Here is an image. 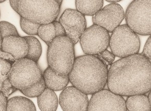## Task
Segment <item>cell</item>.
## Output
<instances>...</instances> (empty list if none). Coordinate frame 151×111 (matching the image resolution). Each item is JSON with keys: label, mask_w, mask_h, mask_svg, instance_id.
Here are the masks:
<instances>
[{"label": "cell", "mask_w": 151, "mask_h": 111, "mask_svg": "<svg viewBox=\"0 0 151 111\" xmlns=\"http://www.w3.org/2000/svg\"><path fill=\"white\" fill-rule=\"evenodd\" d=\"M107 83L109 90L121 96L150 92L151 61L140 54L121 58L112 64Z\"/></svg>", "instance_id": "cell-1"}, {"label": "cell", "mask_w": 151, "mask_h": 111, "mask_svg": "<svg viewBox=\"0 0 151 111\" xmlns=\"http://www.w3.org/2000/svg\"><path fill=\"white\" fill-rule=\"evenodd\" d=\"M68 76L73 87L86 94L93 95L107 84L108 69L98 57L86 55L75 59Z\"/></svg>", "instance_id": "cell-2"}, {"label": "cell", "mask_w": 151, "mask_h": 111, "mask_svg": "<svg viewBox=\"0 0 151 111\" xmlns=\"http://www.w3.org/2000/svg\"><path fill=\"white\" fill-rule=\"evenodd\" d=\"M62 1L18 0L17 13L24 19L40 25L52 23L59 15Z\"/></svg>", "instance_id": "cell-3"}, {"label": "cell", "mask_w": 151, "mask_h": 111, "mask_svg": "<svg viewBox=\"0 0 151 111\" xmlns=\"http://www.w3.org/2000/svg\"><path fill=\"white\" fill-rule=\"evenodd\" d=\"M75 59L74 44L66 36L58 37L48 46L49 67L58 75L68 76Z\"/></svg>", "instance_id": "cell-4"}, {"label": "cell", "mask_w": 151, "mask_h": 111, "mask_svg": "<svg viewBox=\"0 0 151 111\" xmlns=\"http://www.w3.org/2000/svg\"><path fill=\"white\" fill-rule=\"evenodd\" d=\"M42 78V72L37 63L24 58L13 63L8 78L15 88L21 90L31 87Z\"/></svg>", "instance_id": "cell-5"}, {"label": "cell", "mask_w": 151, "mask_h": 111, "mask_svg": "<svg viewBox=\"0 0 151 111\" xmlns=\"http://www.w3.org/2000/svg\"><path fill=\"white\" fill-rule=\"evenodd\" d=\"M111 52L116 57L124 58L138 54L140 41L136 33L126 24L119 25L110 37Z\"/></svg>", "instance_id": "cell-6"}, {"label": "cell", "mask_w": 151, "mask_h": 111, "mask_svg": "<svg viewBox=\"0 0 151 111\" xmlns=\"http://www.w3.org/2000/svg\"><path fill=\"white\" fill-rule=\"evenodd\" d=\"M125 17L126 25L134 33L141 35L151 34V1L136 0L130 3Z\"/></svg>", "instance_id": "cell-7"}, {"label": "cell", "mask_w": 151, "mask_h": 111, "mask_svg": "<svg viewBox=\"0 0 151 111\" xmlns=\"http://www.w3.org/2000/svg\"><path fill=\"white\" fill-rule=\"evenodd\" d=\"M79 39L83 52L86 55L94 56L107 50L110 35L104 28L94 24L86 29Z\"/></svg>", "instance_id": "cell-8"}, {"label": "cell", "mask_w": 151, "mask_h": 111, "mask_svg": "<svg viewBox=\"0 0 151 111\" xmlns=\"http://www.w3.org/2000/svg\"><path fill=\"white\" fill-rule=\"evenodd\" d=\"M87 111H127L125 100L109 90H102L93 95Z\"/></svg>", "instance_id": "cell-9"}, {"label": "cell", "mask_w": 151, "mask_h": 111, "mask_svg": "<svg viewBox=\"0 0 151 111\" xmlns=\"http://www.w3.org/2000/svg\"><path fill=\"white\" fill-rule=\"evenodd\" d=\"M59 22L65 29L66 36L73 44H76L86 29L85 16L75 9H67L59 19Z\"/></svg>", "instance_id": "cell-10"}, {"label": "cell", "mask_w": 151, "mask_h": 111, "mask_svg": "<svg viewBox=\"0 0 151 111\" xmlns=\"http://www.w3.org/2000/svg\"><path fill=\"white\" fill-rule=\"evenodd\" d=\"M125 18L124 9L118 3L107 5L93 16V22L112 33Z\"/></svg>", "instance_id": "cell-11"}, {"label": "cell", "mask_w": 151, "mask_h": 111, "mask_svg": "<svg viewBox=\"0 0 151 111\" xmlns=\"http://www.w3.org/2000/svg\"><path fill=\"white\" fill-rule=\"evenodd\" d=\"M88 102L87 95L73 86L63 90L59 100L63 111H87Z\"/></svg>", "instance_id": "cell-12"}, {"label": "cell", "mask_w": 151, "mask_h": 111, "mask_svg": "<svg viewBox=\"0 0 151 111\" xmlns=\"http://www.w3.org/2000/svg\"><path fill=\"white\" fill-rule=\"evenodd\" d=\"M29 46L24 38L11 36L2 39V50L11 55L16 60L25 58Z\"/></svg>", "instance_id": "cell-13"}, {"label": "cell", "mask_w": 151, "mask_h": 111, "mask_svg": "<svg viewBox=\"0 0 151 111\" xmlns=\"http://www.w3.org/2000/svg\"><path fill=\"white\" fill-rule=\"evenodd\" d=\"M42 75L46 88L53 91L63 90L69 83L68 76H59L49 67L45 70Z\"/></svg>", "instance_id": "cell-14"}, {"label": "cell", "mask_w": 151, "mask_h": 111, "mask_svg": "<svg viewBox=\"0 0 151 111\" xmlns=\"http://www.w3.org/2000/svg\"><path fill=\"white\" fill-rule=\"evenodd\" d=\"M37 103L41 111H56L59 100L53 90L46 88L38 97Z\"/></svg>", "instance_id": "cell-15"}, {"label": "cell", "mask_w": 151, "mask_h": 111, "mask_svg": "<svg viewBox=\"0 0 151 111\" xmlns=\"http://www.w3.org/2000/svg\"><path fill=\"white\" fill-rule=\"evenodd\" d=\"M128 111H151V104L145 95H135L127 97L125 101Z\"/></svg>", "instance_id": "cell-16"}, {"label": "cell", "mask_w": 151, "mask_h": 111, "mask_svg": "<svg viewBox=\"0 0 151 111\" xmlns=\"http://www.w3.org/2000/svg\"><path fill=\"white\" fill-rule=\"evenodd\" d=\"M6 111H36L34 103L24 97H14L7 102Z\"/></svg>", "instance_id": "cell-17"}, {"label": "cell", "mask_w": 151, "mask_h": 111, "mask_svg": "<svg viewBox=\"0 0 151 111\" xmlns=\"http://www.w3.org/2000/svg\"><path fill=\"white\" fill-rule=\"evenodd\" d=\"M104 1H76L77 11L84 16H94L102 9Z\"/></svg>", "instance_id": "cell-18"}, {"label": "cell", "mask_w": 151, "mask_h": 111, "mask_svg": "<svg viewBox=\"0 0 151 111\" xmlns=\"http://www.w3.org/2000/svg\"><path fill=\"white\" fill-rule=\"evenodd\" d=\"M23 38L26 40L29 46V50L25 58L37 63L42 52L40 42L33 36H25Z\"/></svg>", "instance_id": "cell-19"}, {"label": "cell", "mask_w": 151, "mask_h": 111, "mask_svg": "<svg viewBox=\"0 0 151 111\" xmlns=\"http://www.w3.org/2000/svg\"><path fill=\"white\" fill-rule=\"evenodd\" d=\"M37 35L49 46L55 38V30L53 23L42 24L38 27Z\"/></svg>", "instance_id": "cell-20"}, {"label": "cell", "mask_w": 151, "mask_h": 111, "mask_svg": "<svg viewBox=\"0 0 151 111\" xmlns=\"http://www.w3.org/2000/svg\"><path fill=\"white\" fill-rule=\"evenodd\" d=\"M46 88V87L44 80L42 78L40 82L35 84L33 86H32L31 87L20 91L25 96L29 98H34L39 96Z\"/></svg>", "instance_id": "cell-21"}, {"label": "cell", "mask_w": 151, "mask_h": 111, "mask_svg": "<svg viewBox=\"0 0 151 111\" xmlns=\"http://www.w3.org/2000/svg\"><path fill=\"white\" fill-rule=\"evenodd\" d=\"M0 34L2 39L11 36H19L15 26L7 21L0 22Z\"/></svg>", "instance_id": "cell-22"}, {"label": "cell", "mask_w": 151, "mask_h": 111, "mask_svg": "<svg viewBox=\"0 0 151 111\" xmlns=\"http://www.w3.org/2000/svg\"><path fill=\"white\" fill-rule=\"evenodd\" d=\"M20 24L21 29L25 33L29 35H37L38 29L40 25L36 23L32 22L26 19L21 17L20 20Z\"/></svg>", "instance_id": "cell-23"}, {"label": "cell", "mask_w": 151, "mask_h": 111, "mask_svg": "<svg viewBox=\"0 0 151 111\" xmlns=\"http://www.w3.org/2000/svg\"><path fill=\"white\" fill-rule=\"evenodd\" d=\"M12 64L9 61L0 57V80L3 82L9 78V74L11 70Z\"/></svg>", "instance_id": "cell-24"}, {"label": "cell", "mask_w": 151, "mask_h": 111, "mask_svg": "<svg viewBox=\"0 0 151 111\" xmlns=\"http://www.w3.org/2000/svg\"><path fill=\"white\" fill-rule=\"evenodd\" d=\"M17 90V89L12 85L9 78H7L3 82L1 92H2L3 94L4 95V96L6 97L7 98H8V97L11 94H12L13 92H15Z\"/></svg>", "instance_id": "cell-25"}, {"label": "cell", "mask_w": 151, "mask_h": 111, "mask_svg": "<svg viewBox=\"0 0 151 111\" xmlns=\"http://www.w3.org/2000/svg\"><path fill=\"white\" fill-rule=\"evenodd\" d=\"M52 23L55 25V37L66 36L65 29H64L63 26L61 25V23H60L59 21H53Z\"/></svg>", "instance_id": "cell-26"}, {"label": "cell", "mask_w": 151, "mask_h": 111, "mask_svg": "<svg viewBox=\"0 0 151 111\" xmlns=\"http://www.w3.org/2000/svg\"><path fill=\"white\" fill-rule=\"evenodd\" d=\"M101 56L106 62L109 63V64H111L113 63V61H114L115 59V55L113 54L111 52L109 51L106 50L104 51L103 52L100 53Z\"/></svg>", "instance_id": "cell-27"}, {"label": "cell", "mask_w": 151, "mask_h": 111, "mask_svg": "<svg viewBox=\"0 0 151 111\" xmlns=\"http://www.w3.org/2000/svg\"><path fill=\"white\" fill-rule=\"evenodd\" d=\"M143 56L150 60L151 59V37L150 36L145 44L143 49Z\"/></svg>", "instance_id": "cell-28"}, {"label": "cell", "mask_w": 151, "mask_h": 111, "mask_svg": "<svg viewBox=\"0 0 151 111\" xmlns=\"http://www.w3.org/2000/svg\"><path fill=\"white\" fill-rule=\"evenodd\" d=\"M2 38L1 37V35L0 34V57L5 59L7 61H9L11 63H14L15 61V59H14V57L11 55L4 52L2 50Z\"/></svg>", "instance_id": "cell-29"}, {"label": "cell", "mask_w": 151, "mask_h": 111, "mask_svg": "<svg viewBox=\"0 0 151 111\" xmlns=\"http://www.w3.org/2000/svg\"><path fill=\"white\" fill-rule=\"evenodd\" d=\"M7 101L8 99L0 92V111H6Z\"/></svg>", "instance_id": "cell-30"}, {"label": "cell", "mask_w": 151, "mask_h": 111, "mask_svg": "<svg viewBox=\"0 0 151 111\" xmlns=\"http://www.w3.org/2000/svg\"><path fill=\"white\" fill-rule=\"evenodd\" d=\"M18 0H15V1L11 0V1H9L11 7L16 12H17V7H18Z\"/></svg>", "instance_id": "cell-31"}, {"label": "cell", "mask_w": 151, "mask_h": 111, "mask_svg": "<svg viewBox=\"0 0 151 111\" xmlns=\"http://www.w3.org/2000/svg\"><path fill=\"white\" fill-rule=\"evenodd\" d=\"M108 2L111 3H116L120 2V0H107L106 1Z\"/></svg>", "instance_id": "cell-32"}, {"label": "cell", "mask_w": 151, "mask_h": 111, "mask_svg": "<svg viewBox=\"0 0 151 111\" xmlns=\"http://www.w3.org/2000/svg\"><path fill=\"white\" fill-rule=\"evenodd\" d=\"M147 98L149 99V102L151 104V93L150 92H149V96H147Z\"/></svg>", "instance_id": "cell-33"}, {"label": "cell", "mask_w": 151, "mask_h": 111, "mask_svg": "<svg viewBox=\"0 0 151 111\" xmlns=\"http://www.w3.org/2000/svg\"><path fill=\"white\" fill-rule=\"evenodd\" d=\"M2 84L3 82L2 81H1V80H0V92H1V90H2Z\"/></svg>", "instance_id": "cell-34"}, {"label": "cell", "mask_w": 151, "mask_h": 111, "mask_svg": "<svg viewBox=\"0 0 151 111\" xmlns=\"http://www.w3.org/2000/svg\"><path fill=\"white\" fill-rule=\"evenodd\" d=\"M4 2H5L4 0H2V1H0V3H1Z\"/></svg>", "instance_id": "cell-35"}]
</instances>
